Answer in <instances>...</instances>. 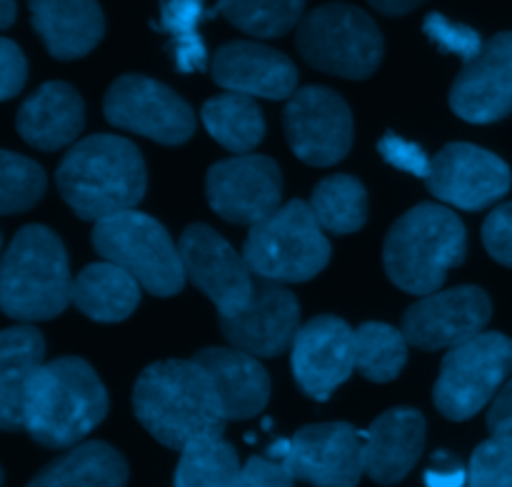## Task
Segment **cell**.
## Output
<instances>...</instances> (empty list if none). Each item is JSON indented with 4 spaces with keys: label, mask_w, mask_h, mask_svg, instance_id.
<instances>
[{
    "label": "cell",
    "mask_w": 512,
    "mask_h": 487,
    "mask_svg": "<svg viewBox=\"0 0 512 487\" xmlns=\"http://www.w3.org/2000/svg\"><path fill=\"white\" fill-rule=\"evenodd\" d=\"M133 408L160 445L180 453L200 440L223 438L228 423L213 380L193 358L148 365L135 383Z\"/></svg>",
    "instance_id": "1"
},
{
    "label": "cell",
    "mask_w": 512,
    "mask_h": 487,
    "mask_svg": "<svg viewBox=\"0 0 512 487\" xmlns=\"http://www.w3.org/2000/svg\"><path fill=\"white\" fill-rule=\"evenodd\" d=\"M58 190L78 218L100 220L133 210L143 200L148 173L140 150L118 135H90L60 163Z\"/></svg>",
    "instance_id": "2"
},
{
    "label": "cell",
    "mask_w": 512,
    "mask_h": 487,
    "mask_svg": "<svg viewBox=\"0 0 512 487\" xmlns=\"http://www.w3.org/2000/svg\"><path fill=\"white\" fill-rule=\"evenodd\" d=\"M108 415V393L98 373L80 358L45 363L25 395L23 430L43 448L78 445Z\"/></svg>",
    "instance_id": "3"
},
{
    "label": "cell",
    "mask_w": 512,
    "mask_h": 487,
    "mask_svg": "<svg viewBox=\"0 0 512 487\" xmlns=\"http://www.w3.org/2000/svg\"><path fill=\"white\" fill-rule=\"evenodd\" d=\"M468 233L453 210L420 203L390 228L385 238V273L410 295H433L448 273L465 260Z\"/></svg>",
    "instance_id": "4"
},
{
    "label": "cell",
    "mask_w": 512,
    "mask_h": 487,
    "mask_svg": "<svg viewBox=\"0 0 512 487\" xmlns=\"http://www.w3.org/2000/svg\"><path fill=\"white\" fill-rule=\"evenodd\" d=\"M68 253L45 225H25L8 245L0 270V305L8 318L50 320L73 303Z\"/></svg>",
    "instance_id": "5"
},
{
    "label": "cell",
    "mask_w": 512,
    "mask_h": 487,
    "mask_svg": "<svg viewBox=\"0 0 512 487\" xmlns=\"http://www.w3.org/2000/svg\"><path fill=\"white\" fill-rule=\"evenodd\" d=\"M330 243L310 203L290 200L278 213L253 225L243 258L253 275L273 283H308L330 263Z\"/></svg>",
    "instance_id": "6"
},
{
    "label": "cell",
    "mask_w": 512,
    "mask_h": 487,
    "mask_svg": "<svg viewBox=\"0 0 512 487\" xmlns=\"http://www.w3.org/2000/svg\"><path fill=\"white\" fill-rule=\"evenodd\" d=\"M93 248L108 263L133 275L155 298H170L185 285L180 245L150 215L138 210L110 215L93 228Z\"/></svg>",
    "instance_id": "7"
},
{
    "label": "cell",
    "mask_w": 512,
    "mask_h": 487,
    "mask_svg": "<svg viewBox=\"0 0 512 487\" xmlns=\"http://www.w3.org/2000/svg\"><path fill=\"white\" fill-rule=\"evenodd\" d=\"M298 50L313 68L365 80L380 68L383 33L368 13L348 3L315 8L300 20Z\"/></svg>",
    "instance_id": "8"
},
{
    "label": "cell",
    "mask_w": 512,
    "mask_h": 487,
    "mask_svg": "<svg viewBox=\"0 0 512 487\" xmlns=\"http://www.w3.org/2000/svg\"><path fill=\"white\" fill-rule=\"evenodd\" d=\"M512 375V338L480 333L445 355L435 383V408L448 420H470L498 398Z\"/></svg>",
    "instance_id": "9"
},
{
    "label": "cell",
    "mask_w": 512,
    "mask_h": 487,
    "mask_svg": "<svg viewBox=\"0 0 512 487\" xmlns=\"http://www.w3.org/2000/svg\"><path fill=\"white\" fill-rule=\"evenodd\" d=\"M295 475L315 487H355L365 475L363 435L350 423L305 425L270 448Z\"/></svg>",
    "instance_id": "10"
},
{
    "label": "cell",
    "mask_w": 512,
    "mask_h": 487,
    "mask_svg": "<svg viewBox=\"0 0 512 487\" xmlns=\"http://www.w3.org/2000/svg\"><path fill=\"white\" fill-rule=\"evenodd\" d=\"M105 118L115 128L180 145L195 133V113L175 90L148 75H123L105 93Z\"/></svg>",
    "instance_id": "11"
},
{
    "label": "cell",
    "mask_w": 512,
    "mask_h": 487,
    "mask_svg": "<svg viewBox=\"0 0 512 487\" xmlns=\"http://www.w3.org/2000/svg\"><path fill=\"white\" fill-rule=\"evenodd\" d=\"M285 135L303 163L328 168L353 148V113L335 90L308 85L285 105Z\"/></svg>",
    "instance_id": "12"
},
{
    "label": "cell",
    "mask_w": 512,
    "mask_h": 487,
    "mask_svg": "<svg viewBox=\"0 0 512 487\" xmlns=\"http://www.w3.org/2000/svg\"><path fill=\"white\" fill-rule=\"evenodd\" d=\"M185 278L213 300L218 318H233L253 300V270L210 225H188L180 238Z\"/></svg>",
    "instance_id": "13"
},
{
    "label": "cell",
    "mask_w": 512,
    "mask_h": 487,
    "mask_svg": "<svg viewBox=\"0 0 512 487\" xmlns=\"http://www.w3.org/2000/svg\"><path fill=\"white\" fill-rule=\"evenodd\" d=\"M205 193L220 218L253 228L283 208V175L268 155H238L208 170Z\"/></svg>",
    "instance_id": "14"
},
{
    "label": "cell",
    "mask_w": 512,
    "mask_h": 487,
    "mask_svg": "<svg viewBox=\"0 0 512 487\" xmlns=\"http://www.w3.org/2000/svg\"><path fill=\"white\" fill-rule=\"evenodd\" d=\"M493 318V303L478 285H460L425 295L403 315V333L420 350L458 348L485 333Z\"/></svg>",
    "instance_id": "15"
},
{
    "label": "cell",
    "mask_w": 512,
    "mask_h": 487,
    "mask_svg": "<svg viewBox=\"0 0 512 487\" xmlns=\"http://www.w3.org/2000/svg\"><path fill=\"white\" fill-rule=\"evenodd\" d=\"M430 193L460 210H483L508 195L512 173L503 158L470 143H450L433 155L425 178Z\"/></svg>",
    "instance_id": "16"
},
{
    "label": "cell",
    "mask_w": 512,
    "mask_h": 487,
    "mask_svg": "<svg viewBox=\"0 0 512 487\" xmlns=\"http://www.w3.org/2000/svg\"><path fill=\"white\" fill-rule=\"evenodd\" d=\"M355 330L335 315H318L293 343V373L308 398L325 403L353 375Z\"/></svg>",
    "instance_id": "17"
},
{
    "label": "cell",
    "mask_w": 512,
    "mask_h": 487,
    "mask_svg": "<svg viewBox=\"0 0 512 487\" xmlns=\"http://www.w3.org/2000/svg\"><path fill=\"white\" fill-rule=\"evenodd\" d=\"M300 305L290 290L273 280H255L253 300L233 318H220V330L233 348L253 358H275L293 348L300 333Z\"/></svg>",
    "instance_id": "18"
},
{
    "label": "cell",
    "mask_w": 512,
    "mask_h": 487,
    "mask_svg": "<svg viewBox=\"0 0 512 487\" xmlns=\"http://www.w3.org/2000/svg\"><path fill=\"white\" fill-rule=\"evenodd\" d=\"M450 108L458 118L488 125L512 113V33H498L478 58L465 63L450 90Z\"/></svg>",
    "instance_id": "19"
},
{
    "label": "cell",
    "mask_w": 512,
    "mask_h": 487,
    "mask_svg": "<svg viewBox=\"0 0 512 487\" xmlns=\"http://www.w3.org/2000/svg\"><path fill=\"white\" fill-rule=\"evenodd\" d=\"M210 73L220 88L248 98L285 100L298 93V68L293 60L250 40L223 45L210 63Z\"/></svg>",
    "instance_id": "20"
},
{
    "label": "cell",
    "mask_w": 512,
    "mask_h": 487,
    "mask_svg": "<svg viewBox=\"0 0 512 487\" xmlns=\"http://www.w3.org/2000/svg\"><path fill=\"white\" fill-rule=\"evenodd\" d=\"M425 445V418L415 408H393L363 435L365 475L380 485L408 478Z\"/></svg>",
    "instance_id": "21"
},
{
    "label": "cell",
    "mask_w": 512,
    "mask_h": 487,
    "mask_svg": "<svg viewBox=\"0 0 512 487\" xmlns=\"http://www.w3.org/2000/svg\"><path fill=\"white\" fill-rule=\"evenodd\" d=\"M218 393L225 420H248L270 400V375L258 358L238 348H205L193 355Z\"/></svg>",
    "instance_id": "22"
},
{
    "label": "cell",
    "mask_w": 512,
    "mask_h": 487,
    "mask_svg": "<svg viewBox=\"0 0 512 487\" xmlns=\"http://www.w3.org/2000/svg\"><path fill=\"white\" fill-rule=\"evenodd\" d=\"M85 125L78 90L60 80L40 85L18 110V133L38 150H60L73 143Z\"/></svg>",
    "instance_id": "23"
},
{
    "label": "cell",
    "mask_w": 512,
    "mask_h": 487,
    "mask_svg": "<svg viewBox=\"0 0 512 487\" xmlns=\"http://www.w3.org/2000/svg\"><path fill=\"white\" fill-rule=\"evenodd\" d=\"M35 33L58 60L88 55L105 33L98 0H30Z\"/></svg>",
    "instance_id": "24"
},
{
    "label": "cell",
    "mask_w": 512,
    "mask_h": 487,
    "mask_svg": "<svg viewBox=\"0 0 512 487\" xmlns=\"http://www.w3.org/2000/svg\"><path fill=\"white\" fill-rule=\"evenodd\" d=\"M45 340L33 325H13L0 335V428L23 430L25 395L30 380L43 368Z\"/></svg>",
    "instance_id": "25"
},
{
    "label": "cell",
    "mask_w": 512,
    "mask_h": 487,
    "mask_svg": "<svg viewBox=\"0 0 512 487\" xmlns=\"http://www.w3.org/2000/svg\"><path fill=\"white\" fill-rule=\"evenodd\" d=\"M140 303V283L118 265L93 263L75 278L73 305L95 323H120Z\"/></svg>",
    "instance_id": "26"
},
{
    "label": "cell",
    "mask_w": 512,
    "mask_h": 487,
    "mask_svg": "<svg viewBox=\"0 0 512 487\" xmlns=\"http://www.w3.org/2000/svg\"><path fill=\"white\" fill-rule=\"evenodd\" d=\"M128 463L108 443H80L40 470L28 487H125Z\"/></svg>",
    "instance_id": "27"
},
{
    "label": "cell",
    "mask_w": 512,
    "mask_h": 487,
    "mask_svg": "<svg viewBox=\"0 0 512 487\" xmlns=\"http://www.w3.org/2000/svg\"><path fill=\"white\" fill-rule=\"evenodd\" d=\"M203 125L230 153L248 155L265 135V118L248 95L223 93L203 105Z\"/></svg>",
    "instance_id": "28"
},
{
    "label": "cell",
    "mask_w": 512,
    "mask_h": 487,
    "mask_svg": "<svg viewBox=\"0 0 512 487\" xmlns=\"http://www.w3.org/2000/svg\"><path fill=\"white\" fill-rule=\"evenodd\" d=\"M315 218L335 235L358 233L368 220V190L353 175H330L310 195Z\"/></svg>",
    "instance_id": "29"
},
{
    "label": "cell",
    "mask_w": 512,
    "mask_h": 487,
    "mask_svg": "<svg viewBox=\"0 0 512 487\" xmlns=\"http://www.w3.org/2000/svg\"><path fill=\"white\" fill-rule=\"evenodd\" d=\"M240 460L223 438L188 445L175 468V487H238Z\"/></svg>",
    "instance_id": "30"
},
{
    "label": "cell",
    "mask_w": 512,
    "mask_h": 487,
    "mask_svg": "<svg viewBox=\"0 0 512 487\" xmlns=\"http://www.w3.org/2000/svg\"><path fill=\"white\" fill-rule=\"evenodd\" d=\"M408 338L388 323H363L355 330V365L373 383H390L408 360Z\"/></svg>",
    "instance_id": "31"
},
{
    "label": "cell",
    "mask_w": 512,
    "mask_h": 487,
    "mask_svg": "<svg viewBox=\"0 0 512 487\" xmlns=\"http://www.w3.org/2000/svg\"><path fill=\"white\" fill-rule=\"evenodd\" d=\"M305 0H218V13L255 38H280L300 23Z\"/></svg>",
    "instance_id": "32"
},
{
    "label": "cell",
    "mask_w": 512,
    "mask_h": 487,
    "mask_svg": "<svg viewBox=\"0 0 512 487\" xmlns=\"http://www.w3.org/2000/svg\"><path fill=\"white\" fill-rule=\"evenodd\" d=\"M45 193V173L30 158L3 150L0 155V213L30 210Z\"/></svg>",
    "instance_id": "33"
},
{
    "label": "cell",
    "mask_w": 512,
    "mask_h": 487,
    "mask_svg": "<svg viewBox=\"0 0 512 487\" xmlns=\"http://www.w3.org/2000/svg\"><path fill=\"white\" fill-rule=\"evenodd\" d=\"M468 487H512V435H493L475 448Z\"/></svg>",
    "instance_id": "34"
},
{
    "label": "cell",
    "mask_w": 512,
    "mask_h": 487,
    "mask_svg": "<svg viewBox=\"0 0 512 487\" xmlns=\"http://www.w3.org/2000/svg\"><path fill=\"white\" fill-rule=\"evenodd\" d=\"M423 30L440 50L458 55V58H463L465 63L478 58L480 50L485 48L478 30L463 23H453V20H448L440 13H430L428 18H425Z\"/></svg>",
    "instance_id": "35"
},
{
    "label": "cell",
    "mask_w": 512,
    "mask_h": 487,
    "mask_svg": "<svg viewBox=\"0 0 512 487\" xmlns=\"http://www.w3.org/2000/svg\"><path fill=\"white\" fill-rule=\"evenodd\" d=\"M378 150L390 165H395V168L405 170V173H410V175H418V178H423V180L428 178L433 158H430V155L425 153L418 143H410V140L398 138V135L385 133L383 138H380Z\"/></svg>",
    "instance_id": "36"
},
{
    "label": "cell",
    "mask_w": 512,
    "mask_h": 487,
    "mask_svg": "<svg viewBox=\"0 0 512 487\" xmlns=\"http://www.w3.org/2000/svg\"><path fill=\"white\" fill-rule=\"evenodd\" d=\"M213 13L205 10V0H165L160 5V25L173 38L198 33V25Z\"/></svg>",
    "instance_id": "37"
},
{
    "label": "cell",
    "mask_w": 512,
    "mask_h": 487,
    "mask_svg": "<svg viewBox=\"0 0 512 487\" xmlns=\"http://www.w3.org/2000/svg\"><path fill=\"white\" fill-rule=\"evenodd\" d=\"M295 475L288 465L273 455H253L243 465L238 487H293Z\"/></svg>",
    "instance_id": "38"
},
{
    "label": "cell",
    "mask_w": 512,
    "mask_h": 487,
    "mask_svg": "<svg viewBox=\"0 0 512 487\" xmlns=\"http://www.w3.org/2000/svg\"><path fill=\"white\" fill-rule=\"evenodd\" d=\"M485 250L500 265L512 268V203H503L488 215L483 225Z\"/></svg>",
    "instance_id": "39"
},
{
    "label": "cell",
    "mask_w": 512,
    "mask_h": 487,
    "mask_svg": "<svg viewBox=\"0 0 512 487\" xmlns=\"http://www.w3.org/2000/svg\"><path fill=\"white\" fill-rule=\"evenodd\" d=\"M0 65H3V80H0V98L10 100L20 93L28 78V63L13 40H0Z\"/></svg>",
    "instance_id": "40"
},
{
    "label": "cell",
    "mask_w": 512,
    "mask_h": 487,
    "mask_svg": "<svg viewBox=\"0 0 512 487\" xmlns=\"http://www.w3.org/2000/svg\"><path fill=\"white\" fill-rule=\"evenodd\" d=\"M170 50H173L175 68L180 73H203L208 68V48H205V40L200 33L183 35V38H173L170 43Z\"/></svg>",
    "instance_id": "41"
},
{
    "label": "cell",
    "mask_w": 512,
    "mask_h": 487,
    "mask_svg": "<svg viewBox=\"0 0 512 487\" xmlns=\"http://www.w3.org/2000/svg\"><path fill=\"white\" fill-rule=\"evenodd\" d=\"M468 483V470L460 465L458 458L450 453H435L433 465L425 470V485L428 487H463Z\"/></svg>",
    "instance_id": "42"
},
{
    "label": "cell",
    "mask_w": 512,
    "mask_h": 487,
    "mask_svg": "<svg viewBox=\"0 0 512 487\" xmlns=\"http://www.w3.org/2000/svg\"><path fill=\"white\" fill-rule=\"evenodd\" d=\"M488 430L493 435H512V380L505 383L488 413Z\"/></svg>",
    "instance_id": "43"
},
{
    "label": "cell",
    "mask_w": 512,
    "mask_h": 487,
    "mask_svg": "<svg viewBox=\"0 0 512 487\" xmlns=\"http://www.w3.org/2000/svg\"><path fill=\"white\" fill-rule=\"evenodd\" d=\"M420 3H425V0H370V5L385 15H405L418 8Z\"/></svg>",
    "instance_id": "44"
},
{
    "label": "cell",
    "mask_w": 512,
    "mask_h": 487,
    "mask_svg": "<svg viewBox=\"0 0 512 487\" xmlns=\"http://www.w3.org/2000/svg\"><path fill=\"white\" fill-rule=\"evenodd\" d=\"M15 20V0H3V15H0V25L10 28Z\"/></svg>",
    "instance_id": "45"
}]
</instances>
